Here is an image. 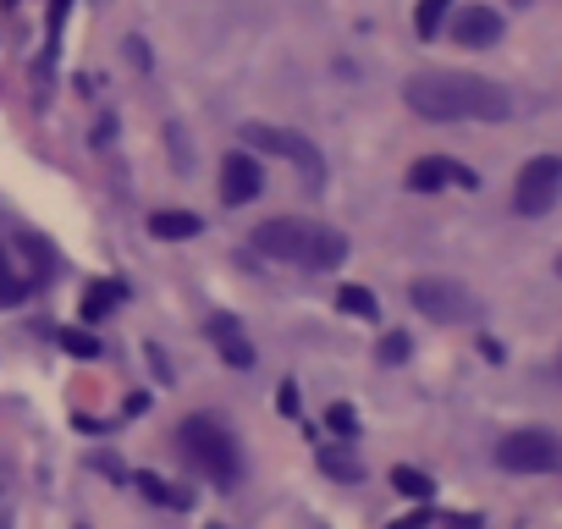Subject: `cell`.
<instances>
[{
  "label": "cell",
  "mask_w": 562,
  "mask_h": 529,
  "mask_svg": "<svg viewBox=\"0 0 562 529\" xmlns=\"http://www.w3.org/2000/svg\"><path fill=\"white\" fill-rule=\"evenodd\" d=\"M425 524H430V513H408V518H397L392 529H425Z\"/></svg>",
  "instance_id": "cell-25"
},
{
  "label": "cell",
  "mask_w": 562,
  "mask_h": 529,
  "mask_svg": "<svg viewBox=\"0 0 562 529\" xmlns=\"http://www.w3.org/2000/svg\"><path fill=\"white\" fill-rule=\"evenodd\" d=\"M61 348H67L72 359H100V342H94L89 331H78V326H67V331H61Z\"/></svg>",
  "instance_id": "cell-19"
},
{
  "label": "cell",
  "mask_w": 562,
  "mask_h": 529,
  "mask_svg": "<svg viewBox=\"0 0 562 529\" xmlns=\"http://www.w3.org/2000/svg\"><path fill=\"white\" fill-rule=\"evenodd\" d=\"M447 182H458V188H480V177H474L469 166L447 160V155H425V160L408 166V188H414V193H436V188H447Z\"/></svg>",
  "instance_id": "cell-9"
},
{
  "label": "cell",
  "mask_w": 562,
  "mask_h": 529,
  "mask_svg": "<svg viewBox=\"0 0 562 529\" xmlns=\"http://www.w3.org/2000/svg\"><path fill=\"white\" fill-rule=\"evenodd\" d=\"M496 463L513 469V474H546L562 463V441L551 430H513L496 441Z\"/></svg>",
  "instance_id": "cell-6"
},
{
  "label": "cell",
  "mask_w": 562,
  "mask_h": 529,
  "mask_svg": "<svg viewBox=\"0 0 562 529\" xmlns=\"http://www.w3.org/2000/svg\"><path fill=\"white\" fill-rule=\"evenodd\" d=\"M254 248L270 254V259H288V264H310V271H337V264L348 259V237L342 232H331L321 221H293V215L259 221Z\"/></svg>",
  "instance_id": "cell-2"
},
{
  "label": "cell",
  "mask_w": 562,
  "mask_h": 529,
  "mask_svg": "<svg viewBox=\"0 0 562 529\" xmlns=\"http://www.w3.org/2000/svg\"><path fill=\"white\" fill-rule=\"evenodd\" d=\"M149 232H155V237H199L204 221H199L193 210H155V215H149Z\"/></svg>",
  "instance_id": "cell-12"
},
{
  "label": "cell",
  "mask_w": 562,
  "mask_h": 529,
  "mask_svg": "<svg viewBox=\"0 0 562 529\" xmlns=\"http://www.w3.org/2000/svg\"><path fill=\"white\" fill-rule=\"evenodd\" d=\"M557 271H562V259H557Z\"/></svg>",
  "instance_id": "cell-26"
},
{
  "label": "cell",
  "mask_w": 562,
  "mask_h": 529,
  "mask_svg": "<svg viewBox=\"0 0 562 529\" xmlns=\"http://www.w3.org/2000/svg\"><path fill=\"white\" fill-rule=\"evenodd\" d=\"M381 359H386V364H403V359H408V337H403V331L381 337Z\"/></svg>",
  "instance_id": "cell-20"
},
{
  "label": "cell",
  "mask_w": 562,
  "mask_h": 529,
  "mask_svg": "<svg viewBox=\"0 0 562 529\" xmlns=\"http://www.w3.org/2000/svg\"><path fill=\"white\" fill-rule=\"evenodd\" d=\"M392 485H397L403 496H414V502H430V496H436V480H430V474H419V469H408V463H397V469H392Z\"/></svg>",
  "instance_id": "cell-15"
},
{
  "label": "cell",
  "mask_w": 562,
  "mask_h": 529,
  "mask_svg": "<svg viewBox=\"0 0 562 529\" xmlns=\"http://www.w3.org/2000/svg\"><path fill=\"white\" fill-rule=\"evenodd\" d=\"M133 485H138V491H144L149 502H160V507H188V502H193L188 491L166 485V480H160V474H149V469H138V474H133Z\"/></svg>",
  "instance_id": "cell-14"
},
{
  "label": "cell",
  "mask_w": 562,
  "mask_h": 529,
  "mask_svg": "<svg viewBox=\"0 0 562 529\" xmlns=\"http://www.w3.org/2000/svg\"><path fill=\"white\" fill-rule=\"evenodd\" d=\"M403 100L425 122H507L513 116L507 89L474 72H414L403 83Z\"/></svg>",
  "instance_id": "cell-1"
},
{
  "label": "cell",
  "mask_w": 562,
  "mask_h": 529,
  "mask_svg": "<svg viewBox=\"0 0 562 529\" xmlns=\"http://www.w3.org/2000/svg\"><path fill=\"white\" fill-rule=\"evenodd\" d=\"M452 40H458L463 50H485V45L502 40V18H496L491 7H463V12L452 18Z\"/></svg>",
  "instance_id": "cell-10"
},
{
  "label": "cell",
  "mask_w": 562,
  "mask_h": 529,
  "mask_svg": "<svg viewBox=\"0 0 562 529\" xmlns=\"http://www.w3.org/2000/svg\"><path fill=\"white\" fill-rule=\"evenodd\" d=\"M562 193V160L557 155H535L524 171H518V188H513V204L518 215H546Z\"/></svg>",
  "instance_id": "cell-7"
},
{
  "label": "cell",
  "mask_w": 562,
  "mask_h": 529,
  "mask_svg": "<svg viewBox=\"0 0 562 529\" xmlns=\"http://www.w3.org/2000/svg\"><path fill=\"white\" fill-rule=\"evenodd\" d=\"M326 419H331V430H337V436H353V430H359V419H353V408H348V403H337Z\"/></svg>",
  "instance_id": "cell-22"
},
{
  "label": "cell",
  "mask_w": 562,
  "mask_h": 529,
  "mask_svg": "<svg viewBox=\"0 0 562 529\" xmlns=\"http://www.w3.org/2000/svg\"><path fill=\"white\" fill-rule=\"evenodd\" d=\"M408 299H414V309H419L425 320H436V326H463V320L480 315L474 293H469L463 282H447V277H419V282L408 288Z\"/></svg>",
  "instance_id": "cell-5"
},
{
  "label": "cell",
  "mask_w": 562,
  "mask_h": 529,
  "mask_svg": "<svg viewBox=\"0 0 562 529\" xmlns=\"http://www.w3.org/2000/svg\"><path fill=\"white\" fill-rule=\"evenodd\" d=\"M337 309H342V315H353V320H375V315H381L370 288H342V293H337Z\"/></svg>",
  "instance_id": "cell-17"
},
{
  "label": "cell",
  "mask_w": 562,
  "mask_h": 529,
  "mask_svg": "<svg viewBox=\"0 0 562 529\" xmlns=\"http://www.w3.org/2000/svg\"><path fill=\"white\" fill-rule=\"evenodd\" d=\"M265 193V166L248 155V149H232L226 160H221V199L226 204H248V199H259Z\"/></svg>",
  "instance_id": "cell-8"
},
{
  "label": "cell",
  "mask_w": 562,
  "mask_h": 529,
  "mask_svg": "<svg viewBox=\"0 0 562 529\" xmlns=\"http://www.w3.org/2000/svg\"><path fill=\"white\" fill-rule=\"evenodd\" d=\"M321 463H326V474H337V480H359V463H353V458H342V452H326Z\"/></svg>",
  "instance_id": "cell-21"
},
{
  "label": "cell",
  "mask_w": 562,
  "mask_h": 529,
  "mask_svg": "<svg viewBox=\"0 0 562 529\" xmlns=\"http://www.w3.org/2000/svg\"><path fill=\"white\" fill-rule=\"evenodd\" d=\"M177 447H182V458H188L204 480H215V485H237V480H243V452H237V441H232V430H226L221 419L188 414V419L177 425Z\"/></svg>",
  "instance_id": "cell-3"
},
{
  "label": "cell",
  "mask_w": 562,
  "mask_h": 529,
  "mask_svg": "<svg viewBox=\"0 0 562 529\" xmlns=\"http://www.w3.org/2000/svg\"><path fill=\"white\" fill-rule=\"evenodd\" d=\"M116 304H122V288L116 282H89L83 288V320H105Z\"/></svg>",
  "instance_id": "cell-13"
},
{
  "label": "cell",
  "mask_w": 562,
  "mask_h": 529,
  "mask_svg": "<svg viewBox=\"0 0 562 529\" xmlns=\"http://www.w3.org/2000/svg\"><path fill=\"white\" fill-rule=\"evenodd\" d=\"M243 144H248V149H259V155H276V160H293V166L310 177V188H321V182H326V155H321L304 133H293V127L248 122V127H243Z\"/></svg>",
  "instance_id": "cell-4"
},
{
  "label": "cell",
  "mask_w": 562,
  "mask_h": 529,
  "mask_svg": "<svg viewBox=\"0 0 562 529\" xmlns=\"http://www.w3.org/2000/svg\"><path fill=\"white\" fill-rule=\"evenodd\" d=\"M29 288H34V282H23V277L12 271V264H7V254H0V309L23 304V299H29Z\"/></svg>",
  "instance_id": "cell-18"
},
{
  "label": "cell",
  "mask_w": 562,
  "mask_h": 529,
  "mask_svg": "<svg viewBox=\"0 0 562 529\" xmlns=\"http://www.w3.org/2000/svg\"><path fill=\"white\" fill-rule=\"evenodd\" d=\"M210 337H215V348H221V359H226L232 370H248V364H254V342L243 337V326H237L232 315H215V320H210Z\"/></svg>",
  "instance_id": "cell-11"
},
{
  "label": "cell",
  "mask_w": 562,
  "mask_h": 529,
  "mask_svg": "<svg viewBox=\"0 0 562 529\" xmlns=\"http://www.w3.org/2000/svg\"><path fill=\"white\" fill-rule=\"evenodd\" d=\"M447 7H452V0H419V7H414V34H419V40H436Z\"/></svg>",
  "instance_id": "cell-16"
},
{
  "label": "cell",
  "mask_w": 562,
  "mask_h": 529,
  "mask_svg": "<svg viewBox=\"0 0 562 529\" xmlns=\"http://www.w3.org/2000/svg\"><path fill=\"white\" fill-rule=\"evenodd\" d=\"M144 353H149V370H155V375H160V381H171V364H166V359H160V348H144Z\"/></svg>",
  "instance_id": "cell-24"
},
{
  "label": "cell",
  "mask_w": 562,
  "mask_h": 529,
  "mask_svg": "<svg viewBox=\"0 0 562 529\" xmlns=\"http://www.w3.org/2000/svg\"><path fill=\"white\" fill-rule=\"evenodd\" d=\"M281 414H299V386L281 381Z\"/></svg>",
  "instance_id": "cell-23"
}]
</instances>
